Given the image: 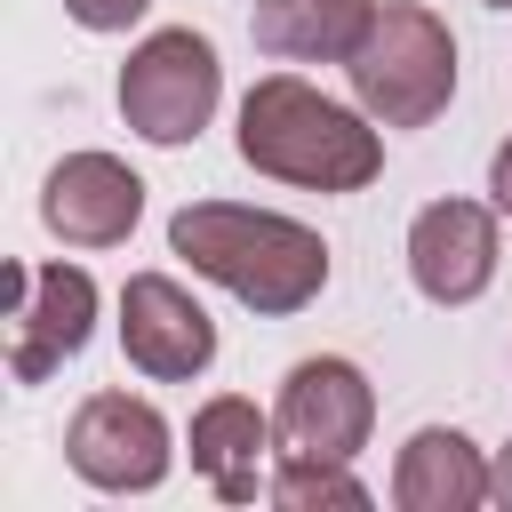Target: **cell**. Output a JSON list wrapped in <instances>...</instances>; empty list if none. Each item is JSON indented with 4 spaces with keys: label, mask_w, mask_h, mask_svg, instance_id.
Listing matches in <instances>:
<instances>
[{
    "label": "cell",
    "mask_w": 512,
    "mask_h": 512,
    "mask_svg": "<svg viewBox=\"0 0 512 512\" xmlns=\"http://www.w3.org/2000/svg\"><path fill=\"white\" fill-rule=\"evenodd\" d=\"M168 248L216 280L224 296H240L248 312L264 320H288L304 312L320 288H328V248L312 224L296 216H272V208H232V200H192L168 216Z\"/></svg>",
    "instance_id": "1"
},
{
    "label": "cell",
    "mask_w": 512,
    "mask_h": 512,
    "mask_svg": "<svg viewBox=\"0 0 512 512\" xmlns=\"http://www.w3.org/2000/svg\"><path fill=\"white\" fill-rule=\"evenodd\" d=\"M240 160L304 192H360L384 168V136L296 72H272L240 96Z\"/></svg>",
    "instance_id": "2"
},
{
    "label": "cell",
    "mask_w": 512,
    "mask_h": 512,
    "mask_svg": "<svg viewBox=\"0 0 512 512\" xmlns=\"http://www.w3.org/2000/svg\"><path fill=\"white\" fill-rule=\"evenodd\" d=\"M344 80H352V96H360L368 120H384V128H424V120H440L448 96H456V40H448V24H440L432 8L384 0L376 24H368V40L352 48Z\"/></svg>",
    "instance_id": "3"
},
{
    "label": "cell",
    "mask_w": 512,
    "mask_h": 512,
    "mask_svg": "<svg viewBox=\"0 0 512 512\" xmlns=\"http://www.w3.org/2000/svg\"><path fill=\"white\" fill-rule=\"evenodd\" d=\"M224 96V64L192 24H168L152 40H136V56L120 64V120L144 144H192L208 128Z\"/></svg>",
    "instance_id": "4"
},
{
    "label": "cell",
    "mask_w": 512,
    "mask_h": 512,
    "mask_svg": "<svg viewBox=\"0 0 512 512\" xmlns=\"http://www.w3.org/2000/svg\"><path fill=\"white\" fill-rule=\"evenodd\" d=\"M96 328V280L80 264H8V376H56Z\"/></svg>",
    "instance_id": "5"
},
{
    "label": "cell",
    "mask_w": 512,
    "mask_h": 512,
    "mask_svg": "<svg viewBox=\"0 0 512 512\" xmlns=\"http://www.w3.org/2000/svg\"><path fill=\"white\" fill-rule=\"evenodd\" d=\"M368 424H376V392L352 360H296L288 384H280V408H272V432H280V456H328V464H352L368 448Z\"/></svg>",
    "instance_id": "6"
},
{
    "label": "cell",
    "mask_w": 512,
    "mask_h": 512,
    "mask_svg": "<svg viewBox=\"0 0 512 512\" xmlns=\"http://www.w3.org/2000/svg\"><path fill=\"white\" fill-rule=\"evenodd\" d=\"M64 456L88 488H112V496H136V488H160L168 480V424L152 400H128V392H96L80 400L72 432H64Z\"/></svg>",
    "instance_id": "7"
},
{
    "label": "cell",
    "mask_w": 512,
    "mask_h": 512,
    "mask_svg": "<svg viewBox=\"0 0 512 512\" xmlns=\"http://www.w3.org/2000/svg\"><path fill=\"white\" fill-rule=\"evenodd\" d=\"M120 352L128 368H144L152 384H184L216 360V320L200 312L192 288H176L168 272H136L120 288Z\"/></svg>",
    "instance_id": "8"
},
{
    "label": "cell",
    "mask_w": 512,
    "mask_h": 512,
    "mask_svg": "<svg viewBox=\"0 0 512 512\" xmlns=\"http://www.w3.org/2000/svg\"><path fill=\"white\" fill-rule=\"evenodd\" d=\"M136 216H144V184L112 152H64L40 184V224L64 248H120Z\"/></svg>",
    "instance_id": "9"
},
{
    "label": "cell",
    "mask_w": 512,
    "mask_h": 512,
    "mask_svg": "<svg viewBox=\"0 0 512 512\" xmlns=\"http://www.w3.org/2000/svg\"><path fill=\"white\" fill-rule=\"evenodd\" d=\"M408 280L432 304H472L496 280V208L480 200H432L408 224Z\"/></svg>",
    "instance_id": "10"
},
{
    "label": "cell",
    "mask_w": 512,
    "mask_h": 512,
    "mask_svg": "<svg viewBox=\"0 0 512 512\" xmlns=\"http://www.w3.org/2000/svg\"><path fill=\"white\" fill-rule=\"evenodd\" d=\"M368 24H376V0H256L248 16L256 48L280 64H352Z\"/></svg>",
    "instance_id": "11"
},
{
    "label": "cell",
    "mask_w": 512,
    "mask_h": 512,
    "mask_svg": "<svg viewBox=\"0 0 512 512\" xmlns=\"http://www.w3.org/2000/svg\"><path fill=\"white\" fill-rule=\"evenodd\" d=\"M392 504H400V512H472V504H488V456H480L464 432L424 424V432L400 448Z\"/></svg>",
    "instance_id": "12"
},
{
    "label": "cell",
    "mask_w": 512,
    "mask_h": 512,
    "mask_svg": "<svg viewBox=\"0 0 512 512\" xmlns=\"http://www.w3.org/2000/svg\"><path fill=\"white\" fill-rule=\"evenodd\" d=\"M272 416L240 392H216L200 416H192V464L208 472V488L224 504H248L256 496V472H264V448H272Z\"/></svg>",
    "instance_id": "13"
},
{
    "label": "cell",
    "mask_w": 512,
    "mask_h": 512,
    "mask_svg": "<svg viewBox=\"0 0 512 512\" xmlns=\"http://www.w3.org/2000/svg\"><path fill=\"white\" fill-rule=\"evenodd\" d=\"M272 504H288V512H368V488L328 456H280Z\"/></svg>",
    "instance_id": "14"
},
{
    "label": "cell",
    "mask_w": 512,
    "mask_h": 512,
    "mask_svg": "<svg viewBox=\"0 0 512 512\" xmlns=\"http://www.w3.org/2000/svg\"><path fill=\"white\" fill-rule=\"evenodd\" d=\"M144 8H152V0H64V16H72L80 32H128Z\"/></svg>",
    "instance_id": "15"
},
{
    "label": "cell",
    "mask_w": 512,
    "mask_h": 512,
    "mask_svg": "<svg viewBox=\"0 0 512 512\" xmlns=\"http://www.w3.org/2000/svg\"><path fill=\"white\" fill-rule=\"evenodd\" d=\"M488 200H496V216H512V136H504L496 160H488Z\"/></svg>",
    "instance_id": "16"
},
{
    "label": "cell",
    "mask_w": 512,
    "mask_h": 512,
    "mask_svg": "<svg viewBox=\"0 0 512 512\" xmlns=\"http://www.w3.org/2000/svg\"><path fill=\"white\" fill-rule=\"evenodd\" d=\"M488 496L512 512V440H504V448H496V464H488Z\"/></svg>",
    "instance_id": "17"
},
{
    "label": "cell",
    "mask_w": 512,
    "mask_h": 512,
    "mask_svg": "<svg viewBox=\"0 0 512 512\" xmlns=\"http://www.w3.org/2000/svg\"><path fill=\"white\" fill-rule=\"evenodd\" d=\"M488 8H512V0H488Z\"/></svg>",
    "instance_id": "18"
}]
</instances>
